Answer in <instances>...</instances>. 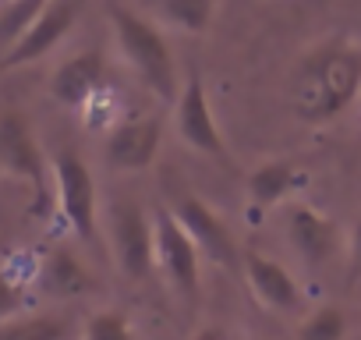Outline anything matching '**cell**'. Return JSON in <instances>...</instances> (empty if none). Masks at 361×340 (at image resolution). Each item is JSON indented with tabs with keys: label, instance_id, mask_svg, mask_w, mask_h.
<instances>
[{
	"label": "cell",
	"instance_id": "obj_20",
	"mask_svg": "<svg viewBox=\"0 0 361 340\" xmlns=\"http://www.w3.org/2000/svg\"><path fill=\"white\" fill-rule=\"evenodd\" d=\"M85 340H135L131 326L124 319V312L110 308V312H96L85 322Z\"/></svg>",
	"mask_w": 361,
	"mask_h": 340
},
{
	"label": "cell",
	"instance_id": "obj_2",
	"mask_svg": "<svg viewBox=\"0 0 361 340\" xmlns=\"http://www.w3.org/2000/svg\"><path fill=\"white\" fill-rule=\"evenodd\" d=\"M110 25L117 36V50L124 54L131 71L142 78V85L152 96L173 103L180 92V82H177V68H173V50H170L166 36L159 32V25L149 15L124 8V4L110 8Z\"/></svg>",
	"mask_w": 361,
	"mask_h": 340
},
{
	"label": "cell",
	"instance_id": "obj_17",
	"mask_svg": "<svg viewBox=\"0 0 361 340\" xmlns=\"http://www.w3.org/2000/svg\"><path fill=\"white\" fill-rule=\"evenodd\" d=\"M50 0H0V57H4L43 15Z\"/></svg>",
	"mask_w": 361,
	"mask_h": 340
},
{
	"label": "cell",
	"instance_id": "obj_19",
	"mask_svg": "<svg viewBox=\"0 0 361 340\" xmlns=\"http://www.w3.org/2000/svg\"><path fill=\"white\" fill-rule=\"evenodd\" d=\"M343 333H347V315H343V308H336V305L315 308V312L301 322V329H298L301 340H343Z\"/></svg>",
	"mask_w": 361,
	"mask_h": 340
},
{
	"label": "cell",
	"instance_id": "obj_7",
	"mask_svg": "<svg viewBox=\"0 0 361 340\" xmlns=\"http://www.w3.org/2000/svg\"><path fill=\"white\" fill-rule=\"evenodd\" d=\"M173 121H177L180 142H185L188 149H195L202 156H213V159H227V142L216 128L202 75H192L188 82H180V92L173 99Z\"/></svg>",
	"mask_w": 361,
	"mask_h": 340
},
{
	"label": "cell",
	"instance_id": "obj_15",
	"mask_svg": "<svg viewBox=\"0 0 361 340\" xmlns=\"http://www.w3.org/2000/svg\"><path fill=\"white\" fill-rule=\"evenodd\" d=\"M39 280H43V291L47 294H57V298H78L85 291H92V273L85 269V262L68 252V248H54L43 266H39Z\"/></svg>",
	"mask_w": 361,
	"mask_h": 340
},
{
	"label": "cell",
	"instance_id": "obj_23",
	"mask_svg": "<svg viewBox=\"0 0 361 340\" xmlns=\"http://www.w3.org/2000/svg\"><path fill=\"white\" fill-rule=\"evenodd\" d=\"M195 340H227V336H224L220 329H202V333H199Z\"/></svg>",
	"mask_w": 361,
	"mask_h": 340
},
{
	"label": "cell",
	"instance_id": "obj_3",
	"mask_svg": "<svg viewBox=\"0 0 361 340\" xmlns=\"http://www.w3.org/2000/svg\"><path fill=\"white\" fill-rule=\"evenodd\" d=\"M114 259L128 280H149L156 269V224L138 202H114L110 210Z\"/></svg>",
	"mask_w": 361,
	"mask_h": 340
},
{
	"label": "cell",
	"instance_id": "obj_16",
	"mask_svg": "<svg viewBox=\"0 0 361 340\" xmlns=\"http://www.w3.org/2000/svg\"><path fill=\"white\" fill-rule=\"evenodd\" d=\"M294 185H298V170L287 159H266V163H259L252 174H248V181H245L248 199L259 210H269L280 199H287L294 192Z\"/></svg>",
	"mask_w": 361,
	"mask_h": 340
},
{
	"label": "cell",
	"instance_id": "obj_8",
	"mask_svg": "<svg viewBox=\"0 0 361 340\" xmlns=\"http://www.w3.org/2000/svg\"><path fill=\"white\" fill-rule=\"evenodd\" d=\"M75 22H78V0H50L43 15L32 22V29L0 57V71H15V68L36 64L39 57L54 54L64 43V36L75 29Z\"/></svg>",
	"mask_w": 361,
	"mask_h": 340
},
{
	"label": "cell",
	"instance_id": "obj_13",
	"mask_svg": "<svg viewBox=\"0 0 361 340\" xmlns=\"http://www.w3.org/2000/svg\"><path fill=\"white\" fill-rule=\"evenodd\" d=\"M287 234H290V245L298 248V255L308 266H326L333 259V252H336V224L326 213H319L315 206H308V202L290 206Z\"/></svg>",
	"mask_w": 361,
	"mask_h": 340
},
{
	"label": "cell",
	"instance_id": "obj_10",
	"mask_svg": "<svg viewBox=\"0 0 361 340\" xmlns=\"http://www.w3.org/2000/svg\"><path fill=\"white\" fill-rule=\"evenodd\" d=\"M163 142L159 117H128L106 131V163L117 170H149Z\"/></svg>",
	"mask_w": 361,
	"mask_h": 340
},
{
	"label": "cell",
	"instance_id": "obj_21",
	"mask_svg": "<svg viewBox=\"0 0 361 340\" xmlns=\"http://www.w3.org/2000/svg\"><path fill=\"white\" fill-rule=\"evenodd\" d=\"M22 308H25V287L8 269H0V322L15 319Z\"/></svg>",
	"mask_w": 361,
	"mask_h": 340
},
{
	"label": "cell",
	"instance_id": "obj_18",
	"mask_svg": "<svg viewBox=\"0 0 361 340\" xmlns=\"http://www.w3.org/2000/svg\"><path fill=\"white\" fill-rule=\"evenodd\" d=\"M0 340H68V326L57 315H15L0 322Z\"/></svg>",
	"mask_w": 361,
	"mask_h": 340
},
{
	"label": "cell",
	"instance_id": "obj_5",
	"mask_svg": "<svg viewBox=\"0 0 361 340\" xmlns=\"http://www.w3.org/2000/svg\"><path fill=\"white\" fill-rule=\"evenodd\" d=\"M156 224V266L163 269V277L173 284V291H180L188 301H195L199 294V245L192 241V234L180 227V220L173 217V210H156L152 213Z\"/></svg>",
	"mask_w": 361,
	"mask_h": 340
},
{
	"label": "cell",
	"instance_id": "obj_14",
	"mask_svg": "<svg viewBox=\"0 0 361 340\" xmlns=\"http://www.w3.org/2000/svg\"><path fill=\"white\" fill-rule=\"evenodd\" d=\"M142 15L185 36H206L216 15V0H142Z\"/></svg>",
	"mask_w": 361,
	"mask_h": 340
},
{
	"label": "cell",
	"instance_id": "obj_4",
	"mask_svg": "<svg viewBox=\"0 0 361 340\" xmlns=\"http://www.w3.org/2000/svg\"><path fill=\"white\" fill-rule=\"evenodd\" d=\"M54 185H57V206L75 238L96 241V181L92 170L78 152H61L54 159Z\"/></svg>",
	"mask_w": 361,
	"mask_h": 340
},
{
	"label": "cell",
	"instance_id": "obj_1",
	"mask_svg": "<svg viewBox=\"0 0 361 340\" xmlns=\"http://www.w3.org/2000/svg\"><path fill=\"white\" fill-rule=\"evenodd\" d=\"M361 92V40L340 36L312 47L290 78V110L305 124L336 121Z\"/></svg>",
	"mask_w": 361,
	"mask_h": 340
},
{
	"label": "cell",
	"instance_id": "obj_22",
	"mask_svg": "<svg viewBox=\"0 0 361 340\" xmlns=\"http://www.w3.org/2000/svg\"><path fill=\"white\" fill-rule=\"evenodd\" d=\"M347 262H350V280L361 277V217L350 224V234H347Z\"/></svg>",
	"mask_w": 361,
	"mask_h": 340
},
{
	"label": "cell",
	"instance_id": "obj_9",
	"mask_svg": "<svg viewBox=\"0 0 361 340\" xmlns=\"http://www.w3.org/2000/svg\"><path fill=\"white\" fill-rule=\"evenodd\" d=\"M173 217L180 220V227H185L192 234V241L199 245V252L206 259H213L216 266H238V245L227 231V224L199 199V195H180L173 202Z\"/></svg>",
	"mask_w": 361,
	"mask_h": 340
},
{
	"label": "cell",
	"instance_id": "obj_6",
	"mask_svg": "<svg viewBox=\"0 0 361 340\" xmlns=\"http://www.w3.org/2000/svg\"><path fill=\"white\" fill-rule=\"evenodd\" d=\"M0 170L18 181H25L36 192V202L47 199V159L36 142V131L22 110L0 114Z\"/></svg>",
	"mask_w": 361,
	"mask_h": 340
},
{
	"label": "cell",
	"instance_id": "obj_11",
	"mask_svg": "<svg viewBox=\"0 0 361 340\" xmlns=\"http://www.w3.org/2000/svg\"><path fill=\"white\" fill-rule=\"evenodd\" d=\"M103 89H106V57L99 50H82L50 75V96L71 110H82Z\"/></svg>",
	"mask_w": 361,
	"mask_h": 340
},
{
	"label": "cell",
	"instance_id": "obj_12",
	"mask_svg": "<svg viewBox=\"0 0 361 340\" xmlns=\"http://www.w3.org/2000/svg\"><path fill=\"white\" fill-rule=\"evenodd\" d=\"M245 277H248V287L259 298V305H266L269 312L301 308V287L290 277V269L280 266L276 259H269L262 252H248L245 255Z\"/></svg>",
	"mask_w": 361,
	"mask_h": 340
}]
</instances>
